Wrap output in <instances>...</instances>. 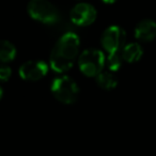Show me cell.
Returning <instances> with one entry per match:
<instances>
[{
    "label": "cell",
    "mask_w": 156,
    "mask_h": 156,
    "mask_svg": "<svg viewBox=\"0 0 156 156\" xmlns=\"http://www.w3.org/2000/svg\"><path fill=\"white\" fill-rule=\"evenodd\" d=\"M80 48V39L75 32H66L60 37L50 54V69L58 74L71 69Z\"/></svg>",
    "instance_id": "obj_1"
},
{
    "label": "cell",
    "mask_w": 156,
    "mask_h": 156,
    "mask_svg": "<svg viewBox=\"0 0 156 156\" xmlns=\"http://www.w3.org/2000/svg\"><path fill=\"white\" fill-rule=\"evenodd\" d=\"M50 90L55 98L64 105L74 104L79 95V88L76 81L67 75H61L55 78Z\"/></svg>",
    "instance_id": "obj_2"
},
{
    "label": "cell",
    "mask_w": 156,
    "mask_h": 156,
    "mask_svg": "<svg viewBox=\"0 0 156 156\" xmlns=\"http://www.w3.org/2000/svg\"><path fill=\"white\" fill-rule=\"evenodd\" d=\"M106 65V57L98 48H88L83 50L78 58V67L87 77H96L103 72Z\"/></svg>",
    "instance_id": "obj_3"
},
{
    "label": "cell",
    "mask_w": 156,
    "mask_h": 156,
    "mask_svg": "<svg viewBox=\"0 0 156 156\" xmlns=\"http://www.w3.org/2000/svg\"><path fill=\"white\" fill-rule=\"evenodd\" d=\"M27 12L32 20L45 25H55L60 20L58 9L48 0H30Z\"/></svg>",
    "instance_id": "obj_4"
},
{
    "label": "cell",
    "mask_w": 156,
    "mask_h": 156,
    "mask_svg": "<svg viewBox=\"0 0 156 156\" xmlns=\"http://www.w3.org/2000/svg\"><path fill=\"white\" fill-rule=\"evenodd\" d=\"M126 32L120 26L113 25L110 26L104 31L101 39V43L106 50L107 54H115L121 52L123 47L126 45Z\"/></svg>",
    "instance_id": "obj_5"
},
{
    "label": "cell",
    "mask_w": 156,
    "mask_h": 156,
    "mask_svg": "<svg viewBox=\"0 0 156 156\" xmlns=\"http://www.w3.org/2000/svg\"><path fill=\"white\" fill-rule=\"evenodd\" d=\"M98 16L96 9L87 2L77 3L69 12V18L74 25L79 27L89 26L93 24Z\"/></svg>",
    "instance_id": "obj_6"
},
{
    "label": "cell",
    "mask_w": 156,
    "mask_h": 156,
    "mask_svg": "<svg viewBox=\"0 0 156 156\" xmlns=\"http://www.w3.org/2000/svg\"><path fill=\"white\" fill-rule=\"evenodd\" d=\"M48 64L42 60H29L20 67V78L27 81H37L45 77L48 73Z\"/></svg>",
    "instance_id": "obj_7"
},
{
    "label": "cell",
    "mask_w": 156,
    "mask_h": 156,
    "mask_svg": "<svg viewBox=\"0 0 156 156\" xmlns=\"http://www.w3.org/2000/svg\"><path fill=\"white\" fill-rule=\"evenodd\" d=\"M134 34L140 42H152L156 39V22L150 18L142 20L136 25Z\"/></svg>",
    "instance_id": "obj_8"
},
{
    "label": "cell",
    "mask_w": 156,
    "mask_h": 156,
    "mask_svg": "<svg viewBox=\"0 0 156 156\" xmlns=\"http://www.w3.org/2000/svg\"><path fill=\"white\" fill-rule=\"evenodd\" d=\"M121 56L123 61L127 63H136L142 58L143 56V48L137 42L126 44L121 50Z\"/></svg>",
    "instance_id": "obj_9"
},
{
    "label": "cell",
    "mask_w": 156,
    "mask_h": 156,
    "mask_svg": "<svg viewBox=\"0 0 156 156\" xmlns=\"http://www.w3.org/2000/svg\"><path fill=\"white\" fill-rule=\"evenodd\" d=\"M95 80L98 87L106 91L113 90L118 86V79L112 72H102L95 77Z\"/></svg>",
    "instance_id": "obj_10"
},
{
    "label": "cell",
    "mask_w": 156,
    "mask_h": 156,
    "mask_svg": "<svg viewBox=\"0 0 156 156\" xmlns=\"http://www.w3.org/2000/svg\"><path fill=\"white\" fill-rule=\"evenodd\" d=\"M17 50L14 44L7 40H0V62L8 63L15 59Z\"/></svg>",
    "instance_id": "obj_11"
},
{
    "label": "cell",
    "mask_w": 156,
    "mask_h": 156,
    "mask_svg": "<svg viewBox=\"0 0 156 156\" xmlns=\"http://www.w3.org/2000/svg\"><path fill=\"white\" fill-rule=\"evenodd\" d=\"M123 58L121 52H115V54H108L106 57V65L109 69V72H118L122 66Z\"/></svg>",
    "instance_id": "obj_12"
},
{
    "label": "cell",
    "mask_w": 156,
    "mask_h": 156,
    "mask_svg": "<svg viewBox=\"0 0 156 156\" xmlns=\"http://www.w3.org/2000/svg\"><path fill=\"white\" fill-rule=\"evenodd\" d=\"M12 69L8 65H0V83H5L11 78Z\"/></svg>",
    "instance_id": "obj_13"
},
{
    "label": "cell",
    "mask_w": 156,
    "mask_h": 156,
    "mask_svg": "<svg viewBox=\"0 0 156 156\" xmlns=\"http://www.w3.org/2000/svg\"><path fill=\"white\" fill-rule=\"evenodd\" d=\"M103 2L106 3V5H112V3H115L117 0H102Z\"/></svg>",
    "instance_id": "obj_14"
},
{
    "label": "cell",
    "mask_w": 156,
    "mask_h": 156,
    "mask_svg": "<svg viewBox=\"0 0 156 156\" xmlns=\"http://www.w3.org/2000/svg\"><path fill=\"white\" fill-rule=\"evenodd\" d=\"M2 95H3V90H2V88H1V86H0V100L2 98Z\"/></svg>",
    "instance_id": "obj_15"
}]
</instances>
